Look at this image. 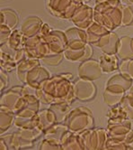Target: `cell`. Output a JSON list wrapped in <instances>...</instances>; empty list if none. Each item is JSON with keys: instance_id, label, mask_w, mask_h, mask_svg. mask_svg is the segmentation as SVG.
Here are the masks:
<instances>
[{"instance_id": "cell-12", "label": "cell", "mask_w": 133, "mask_h": 150, "mask_svg": "<svg viewBox=\"0 0 133 150\" xmlns=\"http://www.w3.org/2000/svg\"><path fill=\"white\" fill-rule=\"evenodd\" d=\"M64 55V53H58V54H50L47 55L44 58H42L43 62L45 63H48L51 66H55L57 65L59 62H60V61L62 60V57Z\"/></svg>"}, {"instance_id": "cell-2", "label": "cell", "mask_w": 133, "mask_h": 150, "mask_svg": "<svg viewBox=\"0 0 133 150\" xmlns=\"http://www.w3.org/2000/svg\"><path fill=\"white\" fill-rule=\"evenodd\" d=\"M83 0H49L48 6L53 16L71 19L76 11L83 5Z\"/></svg>"}, {"instance_id": "cell-8", "label": "cell", "mask_w": 133, "mask_h": 150, "mask_svg": "<svg viewBox=\"0 0 133 150\" xmlns=\"http://www.w3.org/2000/svg\"><path fill=\"white\" fill-rule=\"evenodd\" d=\"M100 65L102 70L106 72H111L118 69V60L115 54L104 53L100 58Z\"/></svg>"}, {"instance_id": "cell-14", "label": "cell", "mask_w": 133, "mask_h": 150, "mask_svg": "<svg viewBox=\"0 0 133 150\" xmlns=\"http://www.w3.org/2000/svg\"><path fill=\"white\" fill-rule=\"evenodd\" d=\"M106 1H109V0H95V3L100 4V3H104V2H106Z\"/></svg>"}, {"instance_id": "cell-6", "label": "cell", "mask_w": 133, "mask_h": 150, "mask_svg": "<svg viewBox=\"0 0 133 150\" xmlns=\"http://www.w3.org/2000/svg\"><path fill=\"white\" fill-rule=\"evenodd\" d=\"M117 54L123 60L131 59L133 57V38L124 36L120 39Z\"/></svg>"}, {"instance_id": "cell-3", "label": "cell", "mask_w": 133, "mask_h": 150, "mask_svg": "<svg viewBox=\"0 0 133 150\" xmlns=\"http://www.w3.org/2000/svg\"><path fill=\"white\" fill-rule=\"evenodd\" d=\"M72 22L78 28L86 30L94 21V10L88 6L82 5L76 10L74 16L71 17Z\"/></svg>"}, {"instance_id": "cell-7", "label": "cell", "mask_w": 133, "mask_h": 150, "mask_svg": "<svg viewBox=\"0 0 133 150\" xmlns=\"http://www.w3.org/2000/svg\"><path fill=\"white\" fill-rule=\"evenodd\" d=\"M25 40H26V36L24 35L23 32L21 30L15 29L13 30L6 45L10 49H12L14 52H15L21 49H24Z\"/></svg>"}, {"instance_id": "cell-4", "label": "cell", "mask_w": 133, "mask_h": 150, "mask_svg": "<svg viewBox=\"0 0 133 150\" xmlns=\"http://www.w3.org/2000/svg\"><path fill=\"white\" fill-rule=\"evenodd\" d=\"M119 42L120 39L117 36V35L113 33L112 31H109L107 34H105L100 38L96 45L104 53H107V54H115L118 51Z\"/></svg>"}, {"instance_id": "cell-5", "label": "cell", "mask_w": 133, "mask_h": 150, "mask_svg": "<svg viewBox=\"0 0 133 150\" xmlns=\"http://www.w3.org/2000/svg\"><path fill=\"white\" fill-rule=\"evenodd\" d=\"M43 23L38 17H29L22 25L21 31L26 37H32L40 34Z\"/></svg>"}, {"instance_id": "cell-9", "label": "cell", "mask_w": 133, "mask_h": 150, "mask_svg": "<svg viewBox=\"0 0 133 150\" xmlns=\"http://www.w3.org/2000/svg\"><path fill=\"white\" fill-rule=\"evenodd\" d=\"M50 110L56 116L57 122L60 123L66 120L68 113L69 112V103L68 102H57L50 106Z\"/></svg>"}, {"instance_id": "cell-10", "label": "cell", "mask_w": 133, "mask_h": 150, "mask_svg": "<svg viewBox=\"0 0 133 150\" xmlns=\"http://www.w3.org/2000/svg\"><path fill=\"white\" fill-rule=\"evenodd\" d=\"M18 24V18L16 14L10 9H3L1 11V25L14 29Z\"/></svg>"}, {"instance_id": "cell-1", "label": "cell", "mask_w": 133, "mask_h": 150, "mask_svg": "<svg viewBox=\"0 0 133 150\" xmlns=\"http://www.w3.org/2000/svg\"><path fill=\"white\" fill-rule=\"evenodd\" d=\"M123 7L120 0H109L96 4L94 8V22L109 31H113L123 22Z\"/></svg>"}, {"instance_id": "cell-11", "label": "cell", "mask_w": 133, "mask_h": 150, "mask_svg": "<svg viewBox=\"0 0 133 150\" xmlns=\"http://www.w3.org/2000/svg\"><path fill=\"white\" fill-rule=\"evenodd\" d=\"M16 61L15 56L10 54L9 52H5L1 49V68L6 71H11L16 67Z\"/></svg>"}, {"instance_id": "cell-13", "label": "cell", "mask_w": 133, "mask_h": 150, "mask_svg": "<svg viewBox=\"0 0 133 150\" xmlns=\"http://www.w3.org/2000/svg\"><path fill=\"white\" fill-rule=\"evenodd\" d=\"M13 30L6 25H1V45L6 44Z\"/></svg>"}]
</instances>
